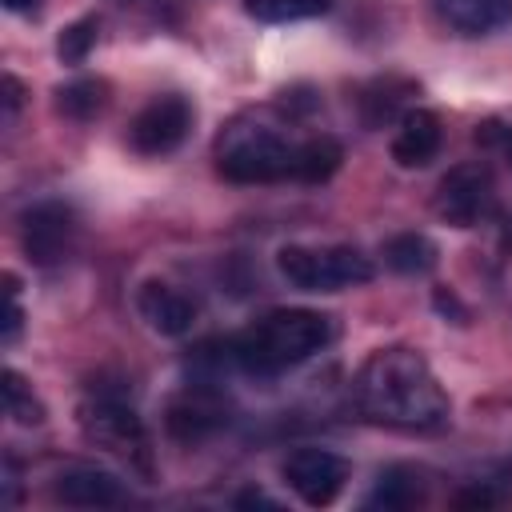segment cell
Returning a JSON list of instances; mask_svg holds the SVG:
<instances>
[{
    "label": "cell",
    "instance_id": "24",
    "mask_svg": "<svg viewBox=\"0 0 512 512\" xmlns=\"http://www.w3.org/2000/svg\"><path fill=\"white\" fill-rule=\"evenodd\" d=\"M456 504H476V508H488V504H496V496H492L488 488H472V492H460V496H456Z\"/></svg>",
    "mask_w": 512,
    "mask_h": 512
},
{
    "label": "cell",
    "instance_id": "10",
    "mask_svg": "<svg viewBox=\"0 0 512 512\" xmlns=\"http://www.w3.org/2000/svg\"><path fill=\"white\" fill-rule=\"evenodd\" d=\"M136 308L148 320V328L160 336H184L196 324V300L164 280H144L136 292Z\"/></svg>",
    "mask_w": 512,
    "mask_h": 512
},
{
    "label": "cell",
    "instance_id": "15",
    "mask_svg": "<svg viewBox=\"0 0 512 512\" xmlns=\"http://www.w3.org/2000/svg\"><path fill=\"white\" fill-rule=\"evenodd\" d=\"M420 500H424V476H420L416 468L396 464V468L380 472V480H376V488H372V496H368L364 504H368V508H388V512H396V508H412V504H420Z\"/></svg>",
    "mask_w": 512,
    "mask_h": 512
},
{
    "label": "cell",
    "instance_id": "16",
    "mask_svg": "<svg viewBox=\"0 0 512 512\" xmlns=\"http://www.w3.org/2000/svg\"><path fill=\"white\" fill-rule=\"evenodd\" d=\"M384 264L404 276H424L436 268V244L424 232H400L384 244Z\"/></svg>",
    "mask_w": 512,
    "mask_h": 512
},
{
    "label": "cell",
    "instance_id": "18",
    "mask_svg": "<svg viewBox=\"0 0 512 512\" xmlns=\"http://www.w3.org/2000/svg\"><path fill=\"white\" fill-rule=\"evenodd\" d=\"M108 88H104V80H72V84H64L56 96V104H60V112L64 116H72V120H92L100 108H104V96Z\"/></svg>",
    "mask_w": 512,
    "mask_h": 512
},
{
    "label": "cell",
    "instance_id": "9",
    "mask_svg": "<svg viewBox=\"0 0 512 512\" xmlns=\"http://www.w3.org/2000/svg\"><path fill=\"white\" fill-rule=\"evenodd\" d=\"M284 484L308 504V508H324L332 504L344 484H348V464L344 456L328 452V448H296L288 452V460L280 464Z\"/></svg>",
    "mask_w": 512,
    "mask_h": 512
},
{
    "label": "cell",
    "instance_id": "8",
    "mask_svg": "<svg viewBox=\"0 0 512 512\" xmlns=\"http://www.w3.org/2000/svg\"><path fill=\"white\" fill-rule=\"evenodd\" d=\"M188 128H192V104H188L184 96L168 92V96L148 100V104L132 116V124H128V144H132L140 156H164V152H172V148L184 144Z\"/></svg>",
    "mask_w": 512,
    "mask_h": 512
},
{
    "label": "cell",
    "instance_id": "4",
    "mask_svg": "<svg viewBox=\"0 0 512 512\" xmlns=\"http://www.w3.org/2000/svg\"><path fill=\"white\" fill-rule=\"evenodd\" d=\"M276 268L300 292H340L372 280V260L352 244H328V248L288 244L276 252Z\"/></svg>",
    "mask_w": 512,
    "mask_h": 512
},
{
    "label": "cell",
    "instance_id": "25",
    "mask_svg": "<svg viewBox=\"0 0 512 512\" xmlns=\"http://www.w3.org/2000/svg\"><path fill=\"white\" fill-rule=\"evenodd\" d=\"M256 504H264V508H272V500H268L264 492H244V496H236V508H256Z\"/></svg>",
    "mask_w": 512,
    "mask_h": 512
},
{
    "label": "cell",
    "instance_id": "7",
    "mask_svg": "<svg viewBox=\"0 0 512 512\" xmlns=\"http://www.w3.org/2000/svg\"><path fill=\"white\" fill-rule=\"evenodd\" d=\"M76 232H80L76 212L60 200H40V204L24 208V216H20V244H24L28 260L40 268L68 260L76 248Z\"/></svg>",
    "mask_w": 512,
    "mask_h": 512
},
{
    "label": "cell",
    "instance_id": "5",
    "mask_svg": "<svg viewBox=\"0 0 512 512\" xmlns=\"http://www.w3.org/2000/svg\"><path fill=\"white\" fill-rule=\"evenodd\" d=\"M436 216L452 228H472L480 220L492 216L496 208V184H492V172L484 164H456L448 168V176L440 180L436 188Z\"/></svg>",
    "mask_w": 512,
    "mask_h": 512
},
{
    "label": "cell",
    "instance_id": "14",
    "mask_svg": "<svg viewBox=\"0 0 512 512\" xmlns=\"http://www.w3.org/2000/svg\"><path fill=\"white\" fill-rule=\"evenodd\" d=\"M432 8L460 36H488L512 20V0H432Z\"/></svg>",
    "mask_w": 512,
    "mask_h": 512
},
{
    "label": "cell",
    "instance_id": "12",
    "mask_svg": "<svg viewBox=\"0 0 512 512\" xmlns=\"http://www.w3.org/2000/svg\"><path fill=\"white\" fill-rule=\"evenodd\" d=\"M56 500H64L72 508H112L124 500V488L112 472H104L96 464H76L56 476Z\"/></svg>",
    "mask_w": 512,
    "mask_h": 512
},
{
    "label": "cell",
    "instance_id": "26",
    "mask_svg": "<svg viewBox=\"0 0 512 512\" xmlns=\"http://www.w3.org/2000/svg\"><path fill=\"white\" fill-rule=\"evenodd\" d=\"M4 8H12V12H24V8H36V0H4Z\"/></svg>",
    "mask_w": 512,
    "mask_h": 512
},
{
    "label": "cell",
    "instance_id": "13",
    "mask_svg": "<svg viewBox=\"0 0 512 512\" xmlns=\"http://www.w3.org/2000/svg\"><path fill=\"white\" fill-rule=\"evenodd\" d=\"M224 424V404L216 392L208 388H188L180 400H172L168 408V432L184 444H196L204 436H212Z\"/></svg>",
    "mask_w": 512,
    "mask_h": 512
},
{
    "label": "cell",
    "instance_id": "3",
    "mask_svg": "<svg viewBox=\"0 0 512 512\" xmlns=\"http://www.w3.org/2000/svg\"><path fill=\"white\" fill-rule=\"evenodd\" d=\"M296 152L300 140H288L268 124L236 120L216 144V168L232 184H276L296 180Z\"/></svg>",
    "mask_w": 512,
    "mask_h": 512
},
{
    "label": "cell",
    "instance_id": "2",
    "mask_svg": "<svg viewBox=\"0 0 512 512\" xmlns=\"http://www.w3.org/2000/svg\"><path fill=\"white\" fill-rule=\"evenodd\" d=\"M332 340V320L312 308H276L252 320L244 332L228 340L232 364L256 376H276L312 360Z\"/></svg>",
    "mask_w": 512,
    "mask_h": 512
},
{
    "label": "cell",
    "instance_id": "17",
    "mask_svg": "<svg viewBox=\"0 0 512 512\" xmlns=\"http://www.w3.org/2000/svg\"><path fill=\"white\" fill-rule=\"evenodd\" d=\"M340 160H344V148L332 136H308L300 140V152H296V180L320 184L340 168Z\"/></svg>",
    "mask_w": 512,
    "mask_h": 512
},
{
    "label": "cell",
    "instance_id": "21",
    "mask_svg": "<svg viewBox=\"0 0 512 512\" xmlns=\"http://www.w3.org/2000/svg\"><path fill=\"white\" fill-rule=\"evenodd\" d=\"M96 32H100V20H96V16H84V20L68 24V28L60 32V40H56V52H60V60H64V64H80V60L92 52V44H96Z\"/></svg>",
    "mask_w": 512,
    "mask_h": 512
},
{
    "label": "cell",
    "instance_id": "1",
    "mask_svg": "<svg viewBox=\"0 0 512 512\" xmlns=\"http://www.w3.org/2000/svg\"><path fill=\"white\" fill-rule=\"evenodd\" d=\"M352 400L364 420L400 432H436L452 412L444 384L416 348L372 352L352 380Z\"/></svg>",
    "mask_w": 512,
    "mask_h": 512
},
{
    "label": "cell",
    "instance_id": "11",
    "mask_svg": "<svg viewBox=\"0 0 512 512\" xmlns=\"http://www.w3.org/2000/svg\"><path fill=\"white\" fill-rule=\"evenodd\" d=\"M440 140H444L440 116L428 108H408L396 124V136H392V160L400 168H424L436 160Z\"/></svg>",
    "mask_w": 512,
    "mask_h": 512
},
{
    "label": "cell",
    "instance_id": "22",
    "mask_svg": "<svg viewBox=\"0 0 512 512\" xmlns=\"http://www.w3.org/2000/svg\"><path fill=\"white\" fill-rule=\"evenodd\" d=\"M476 144L500 152V156L512 164V124H508V120H484V124L476 128Z\"/></svg>",
    "mask_w": 512,
    "mask_h": 512
},
{
    "label": "cell",
    "instance_id": "6",
    "mask_svg": "<svg viewBox=\"0 0 512 512\" xmlns=\"http://www.w3.org/2000/svg\"><path fill=\"white\" fill-rule=\"evenodd\" d=\"M80 428L92 444L124 456V460H136L140 468H148V436H144V424L140 416L116 400V396H96L80 408Z\"/></svg>",
    "mask_w": 512,
    "mask_h": 512
},
{
    "label": "cell",
    "instance_id": "19",
    "mask_svg": "<svg viewBox=\"0 0 512 512\" xmlns=\"http://www.w3.org/2000/svg\"><path fill=\"white\" fill-rule=\"evenodd\" d=\"M244 8L264 24H288V20H308L328 12L332 0H244Z\"/></svg>",
    "mask_w": 512,
    "mask_h": 512
},
{
    "label": "cell",
    "instance_id": "23",
    "mask_svg": "<svg viewBox=\"0 0 512 512\" xmlns=\"http://www.w3.org/2000/svg\"><path fill=\"white\" fill-rule=\"evenodd\" d=\"M20 320H24V312H20V300H16V276H8V320H4V344H12V340H16Z\"/></svg>",
    "mask_w": 512,
    "mask_h": 512
},
{
    "label": "cell",
    "instance_id": "20",
    "mask_svg": "<svg viewBox=\"0 0 512 512\" xmlns=\"http://www.w3.org/2000/svg\"><path fill=\"white\" fill-rule=\"evenodd\" d=\"M4 412L16 424H40L44 420V404L32 396V384H24V376L16 368L4 372Z\"/></svg>",
    "mask_w": 512,
    "mask_h": 512
}]
</instances>
